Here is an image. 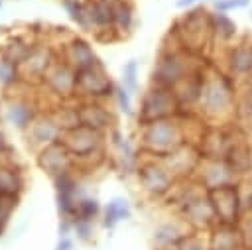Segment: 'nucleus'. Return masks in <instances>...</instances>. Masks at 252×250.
I'll use <instances>...</instances> for the list:
<instances>
[{"instance_id": "nucleus-1", "label": "nucleus", "mask_w": 252, "mask_h": 250, "mask_svg": "<svg viewBox=\"0 0 252 250\" xmlns=\"http://www.w3.org/2000/svg\"><path fill=\"white\" fill-rule=\"evenodd\" d=\"M124 217H128V205H126V201L114 199L112 203H108L104 224H106V226H114V224H116L118 220H122Z\"/></svg>"}, {"instance_id": "nucleus-2", "label": "nucleus", "mask_w": 252, "mask_h": 250, "mask_svg": "<svg viewBox=\"0 0 252 250\" xmlns=\"http://www.w3.org/2000/svg\"><path fill=\"white\" fill-rule=\"evenodd\" d=\"M246 4H248V0H219L217 8L219 10H228V8H242Z\"/></svg>"}, {"instance_id": "nucleus-3", "label": "nucleus", "mask_w": 252, "mask_h": 250, "mask_svg": "<svg viewBox=\"0 0 252 250\" xmlns=\"http://www.w3.org/2000/svg\"><path fill=\"white\" fill-rule=\"evenodd\" d=\"M177 250H205V248L195 238H185V240H181L177 244Z\"/></svg>"}, {"instance_id": "nucleus-4", "label": "nucleus", "mask_w": 252, "mask_h": 250, "mask_svg": "<svg viewBox=\"0 0 252 250\" xmlns=\"http://www.w3.org/2000/svg\"><path fill=\"white\" fill-rule=\"evenodd\" d=\"M96 211H98L96 201H85V203H83V217H85V219L94 217V215H96Z\"/></svg>"}, {"instance_id": "nucleus-5", "label": "nucleus", "mask_w": 252, "mask_h": 250, "mask_svg": "<svg viewBox=\"0 0 252 250\" xmlns=\"http://www.w3.org/2000/svg\"><path fill=\"white\" fill-rule=\"evenodd\" d=\"M69 248H71V242L69 240H63V244H59L57 250H69Z\"/></svg>"}, {"instance_id": "nucleus-6", "label": "nucleus", "mask_w": 252, "mask_h": 250, "mask_svg": "<svg viewBox=\"0 0 252 250\" xmlns=\"http://www.w3.org/2000/svg\"><path fill=\"white\" fill-rule=\"evenodd\" d=\"M191 2H195V0H179L177 4H179V6H187V4H191Z\"/></svg>"}]
</instances>
